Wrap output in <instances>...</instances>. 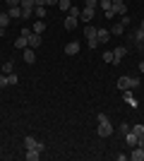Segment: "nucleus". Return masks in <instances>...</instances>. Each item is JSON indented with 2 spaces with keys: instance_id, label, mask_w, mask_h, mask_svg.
I'll list each match as a JSON object with an SVG mask.
<instances>
[{
  "instance_id": "nucleus-4",
  "label": "nucleus",
  "mask_w": 144,
  "mask_h": 161,
  "mask_svg": "<svg viewBox=\"0 0 144 161\" xmlns=\"http://www.w3.org/2000/svg\"><path fill=\"white\" fill-rule=\"evenodd\" d=\"M94 12H96L94 7H84L82 12H79V19H84L87 24H91V19H94Z\"/></svg>"
},
{
  "instance_id": "nucleus-7",
  "label": "nucleus",
  "mask_w": 144,
  "mask_h": 161,
  "mask_svg": "<svg viewBox=\"0 0 144 161\" xmlns=\"http://www.w3.org/2000/svg\"><path fill=\"white\" fill-rule=\"evenodd\" d=\"M65 53L67 55H77L79 53V41H70L67 46H65Z\"/></svg>"
},
{
  "instance_id": "nucleus-20",
  "label": "nucleus",
  "mask_w": 144,
  "mask_h": 161,
  "mask_svg": "<svg viewBox=\"0 0 144 161\" xmlns=\"http://www.w3.org/2000/svg\"><path fill=\"white\" fill-rule=\"evenodd\" d=\"M123 31H125V27H123V24H120V22L110 27V34H115V36H120V34H123Z\"/></svg>"
},
{
  "instance_id": "nucleus-34",
  "label": "nucleus",
  "mask_w": 144,
  "mask_h": 161,
  "mask_svg": "<svg viewBox=\"0 0 144 161\" xmlns=\"http://www.w3.org/2000/svg\"><path fill=\"white\" fill-rule=\"evenodd\" d=\"M120 24H123V27H127V24H130V17H127V14H123V17H120Z\"/></svg>"
},
{
  "instance_id": "nucleus-37",
  "label": "nucleus",
  "mask_w": 144,
  "mask_h": 161,
  "mask_svg": "<svg viewBox=\"0 0 144 161\" xmlns=\"http://www.w3.org/2000/svg\"><path fill=\"white\" fill-rule=\"evenodd\" d=\"M137 147H144V132H142V135L137 137Z\"/></svg>"
},
{
  "instance_id": "nucleus-27",
  "label": "nucleus",
  "mask_w": 144,
  "mask_h": 161,
  "mask_svg": "<svg viewBox=\"0 0 144 161\" xmlns=\"http://www.w3.org/2000/svg\"><path fill=\"white\" fill-rule=\"evenodd\" d=\"M0 70H3L5 75H10V72H12V63H10V60H7V63H3V67H0Z\"/></svg>"
},
{
  "instance_id": "nucleus-29",
  "label": "nucleus",
  "mask_w": 144,
  "mask_h": 161,
  "mask_svg": "<svg viewBox=\"0 0 144 161\" xmlns=\"http://www.w3.org/2000/svg\"><path fill=\"white\" fill-rule=\"evenodd\" d=\"M103 60H106V63H110V65H113V51H106V53H103Z\"/></svg>"
},
{
  "instance_id": "nucleus-8",
  "label": "nucleus",
  "mask_w": 144,
  "mask_h": 161,
  "mask_svg": "<svg viewBox=\"0 0 144 161\" xmlns=\"http://www.w3.org/2000/svg\"><path fill=\"white\" fill-rule=\"evenodd\" d=\"M34 60H36V55H34V48H24V63L27 65H34Z\"/></svg>"
},
{
  "instance_id": "nucleus-23",
  "label": "nucleus",
  "mask_w": 144,
  "mask_h": 161,
  "mask_svg": "<svg viewBox=\"0 0 144 161\" xmlns=\"http://www.w3.org/2000/svg\"><path fill=\"white\" fill-rule=\"evenodd\" d=\"M58 7H60V10H65V12H67L70 7H72V0H58Z\"/></svg>"
},
{
  "instance_id": "nucleus-11",
  "label": "nucleus",
  "mask_w": 144,
  "mask_h": 161,
  "mask_svg": "<svg viewBox=\"0 0 144 161\" xmlns=\"http://www.w3.org/2000/svg\"><path fill=\"white\" fill-rule=\"evenodd\" d=\"M39 46H41V34L31 31V36H29V48H39Z\"/></svg>"
},
{
  "instance_id": "nucleus-13",
  "label": "nucleus",
  "mask_w": 144,
  "mask_h": 161,
  "mask_svg": "<svg viewBox=\"0 0 144 161\" xmlns=\"http://www.w3.org/2000/svg\"><path fill=\"white\" fill-rule=\"evenodd\" d=\"M7 14H10V19H22V7L19 5H17V7H10Z\"/></svg>"
},
{
  "instance_id": "nucleus-2",
  "label": "nucleus",
  "mask_w": 144,
  "mask_h": 161,
  "mask_svg": "<svg viewBox=\"0 0 144 161\" xmlns=\"http://www.w3.org/2000/svg\"><path fill=\"white\" fill-rule=\"evenodd\" d=\"M84 39L89 41V48H91V51L99 46V39H96V27H94V24H87V27H84Z\"/></svg>"
},
{
  "instance_id": "nucleus-18",
  "label": "nucleus",
  "mask_w": 144,
  "mask_h": 161,
  "mask_svg": "<svg viewBox=\"0 0 144 161\" xmlns=\"http://www.w3.org/2000/svg\"><path fill=\"white\" fill-rule=\"evenodd\" d=\"M123 99L127 101V103H130V106H137V101L132 99V94H130V89H125V92H123Z\"/></svg>"
},
{
  "instance_id": "nucleus-15",
  "label": "nucleus",
  "mask_w": 144,
  "mask_h": 161,
  "mask_svg": "<svg viewBox=\"0 0 144 161\" xmlns=\"http://www.w3.org/2000/svg\"><path fill=\"white\" fill-rule=\"evenodd\" d=\"M43 31H46V22H43V19H36L34 22V34H43Z\"/></svg>"
},
{
  "instance_id": "nucleus-30",
  "label": "nucleus",
  "mask_w": 144,
  "mask_h": 161,
  "mask_svg": "<svg viewBox=\"0 0 144 161\" xmlns=\"http://www.w3.org/2000/svg\"><path fill=\"white\" fill-rule=\"evenodd\" d=\"M132 132H135V135H137V137H139V135L144 132V125H142V123H139V125H135V128H132Z\"/></svg>"
},
{
  "instance_id": "nucleus-41",
  "label": "nucleus",
  "mask_w": 144,
  "mask_h": 161,
  "mask_svg": "<svg viewBox=\"0 0 144 161\" xmlns=\"http://www.w3.org/2000/svg\"><path fill=\"white\" fill-rule=\"evenodd\" d=\"M139 29H144V19H142V24H139Z\"/></svg>"
},
{
  "instance_id": "nucleus-40",
  "label": "nucleus",
  "mask_w": 144,
  "mask_h": 161,
  "mask_svg": "<svg viewBox=\"0 0 144 161\" xmlns=\"http://www.w3.org/2000/svg\"><path fill=\"white\" fill-rule=\"evenodd\" d=\"M5 29H7V27H0V36H5Z\"/></svg>"
},
{
  "instance_id": "nucleus-31",
  "label": "nucleus",
  "mask_w": 144,
  "mask_h": 161,
  "mask_svg": "<svg viewBox=\"0 0 144 161\" xmlns=\"http://www.w3.org/2000/svg\"><path fill=\"white\" fill-rule=\"evenodd\" d=\"M96 5H99V0H84V7H94L96 10Z\"/></svg>"
},
{
  "instance_id": "nucleus-33",
  "label": "nucleus",
  "mask_w": 144,
  "mask_h": 161,
  "mask_svg": "<svg viewBox=\"0 0 144 161\" xmlns=\"http://www.w3.org/2000/svg\"><path fill=\"white\" fill-rule=\"evenodd\" d=\"M103 14H106V19H115V12H113V10H106Z\"/></svg>"
},
{
  "instance_id": "nucleus-36",
  "label": "nucleus",
  "mask_w": 144,
  "mask_h": 161,
  "mask_svg": "<svg viewBox=\"0 0 144 161\" xmlns=\"http://www.w3.org/2000/svg\"><path fill=\"white\" fill-rule=\"evenodd\" d=\"M7 87V75H5V77H0V89H5Z\"/></svg>"
},
{
  "instance_id": "nucleus-6",
  "label": "nucleus",
  "mask_w": 144,
  "mask_h": 161,
  "mask_svg": "<svg viewBox=\"0 0 144 161\" xmlns=\"http://www.w3.org/2000/svg\"><path fill=\"white\" fill-rule=\"evenodd\" d=\"M130 159H132V161H144V147H132Z\"/></svg>"
},
{
  "instance_id": "nucleus-16",
  "label": "nucleus",
  "mask_w": 144,
  "mask_h": 161,
  "mask_svg": "<svg viewBox=\"0 0 144 161\" xmlns=\"http://www.w3.org/2000/svg\"><path fill=\"white\" fill-rule=\"evenodd\" d=\"M118 89H120V92L130 89V77H120V80H118Z\"/></svg>"
},
{
  "instance_id": "nucleus-22",
  "label": "nucleus",
  "mask_w": 144,
  "mask_h": 161,
  "mask_svg": "<svg viewBox=\"0 0 144 161\" xmlns=\"http://www.w3.org/2000/svg\"><path fill=\"white\" fill-rule=\"evenodd\" d=\"M22 10H34V0H19Z\"/></svg>"
},
{
  "instance_id": "nucleus-1",
  "label": "nucleus",
  "mask_w": 144,
  "mask_h": 161,
  "mask_svg": "<svg viewBox=\"0 0 144 161\" xmlns=\"http://www.w3.org/2000/svg\"><path fill=\"white\" fill-rule=\"evenodd\" d=\"M96 118H99V130H96V135H99V137H110V135H113V125H110L108 115L99 113Z\"/></svg>"
},
{
  "instance_id": "nucleus-38",
  "label": "nucleus",
  "mask_w": 144,
  "mask_h": 161,
  "mask_svg": "<svg viewBox=\"0 0 144 161\" xmlns=\"http://www.w3.org/2000/svg\"><path fill=\"white\" fill-rule=\"evenodd\" d=\"M139 72H142V75H144V60H142V63H139Z\"/></svg>"
},
{
  "instance_id": "nucleus-26",
  "label": "nucleus",
  "mask_w": 144,
  "mask_h": 161,
  "mask_svg": "<svg viewBox=\"0 0 144 161\" xmlns=\"http://www.w3.org/2000/svg\"><path fill=\"white\" fill-rule=\"evenodd\" d=\"M67 17H75V19H79V12H82V10H77V7H70V10H67Z\"/></svg>"
},
{
  "instance_id": "nucleus-32",
  "label": "nucleus",
  "mask_w": 144,
  "mask_h": 161,
  "mask_svg": "<svg viewBox=\"0 0 144 161\" xmlns=\"http://www.w3.org/2000/svg\"><path fill=\"white\" fill-rule=\"evenodd\" d=\"M31 14H34V10H22V19H29Z\"/></svg>"
},
{
  "instance_id": "nucleus-21",
  "label": "nucleus",
  "mask_w": 144,
  "mask_h": 161,
  "mask_svg": "<svg viewBox=\"0 0 144 161\" xmlns=\"http://www.w3.org/2000/svg\"><path fill=\"white\" fill-rule=\"evenodd\" d=\"M99 5H101V10L106 12V10H113V0H99Z\"/></svg>"
},
{
  "instance_id": "nucleus-39",
  "label": "nucleus",
  "mask_w": 144,
  "mask_h": 161,
  "mask_svg": "<svg viewBox=\"0 0 144 161\" xmlns=\"http://www.w3.org/2000/svg\"><path fill=\"white\" fill-rule=\"evenodd\" d=\"M55 3H58V0H46V5H55Z\"/></svg>"
},
{
  "instance_id": "nucleus-25",
  "label": "nucleus",
  "mask_w": 144,
  "mask_h": 161,
  "mask_svg": "<svg viewBox=\"0 0 144 161\" xmlns=\"http://www.w3.org/2000/svg\"><path fill=\"white\" fill-rule=\"evenodd\" d=\"M10 24V14L7 12H0V27H7Z\"/></svg>"
},
{
  "instance_id": "nucleus-42",
  "label": "nucleus",
  "mask_w": 144,
  "mask_h": 161,
  "mask_svg": "<svg viewBox=\"0 0 144 161\" xmlns=\"http://www.w3.org/2000/svg\"><path fill=\"white\" fill-rule=\"evenodd\" d=\"M113 3H125V0H113Z\"/></svg>"
},
{
  "instance_id": "nucleus-9",
  "label": "nucleus",
  "mask_w": 144,
  "mask_h": 161,
  "mask_svg": "<svg viewBox=\"0 0 144 161\" xmlns=\"http://www.w3.org/2000/svg\"><path fill=\"white\" fill-rule=\"evenodd\" d=\"M27 46H29V39L19 34V39H14V48H17V51H24Z\"/></svg>"
},
{
  "instance_id": "nucleus-24",
  "label": "nucleus",
  "mask_w": 144,
  "mask_h": 161,
  "mask_svg": "<svg viewBox=\"0 0 144 161\" xmlns=\"http://www.w3.org/2000/svg\"><path fill=\"white\" fill-rule=\"evenodd\" d=\"M34 14H36V17H39V19H43V17H46V7H43V5L34 7Z\"/></svg>"
},
{
  "instance_id": "nucleus-14",
  "label": "nucleus",
  "mask_w": 144,
  "mask_h": 161,
  "mask_svg": "<svg viewBox=\"0 0 144 161\" xmlns=\"http://www.w3.org/2000/svg\"><path fill=\"white\" fill-rule=\"evenodd\" d=\"M125 142H127L130 147H137V135L132 132V130H130V132H125Z\"/></svg>"
},
{
  "instance_id": "nucleus-10",
  "label": "nucleus",
  "mask_w": 144,
  "mask_h": 161,
  "mask_svg": "<svg viewBox=\"0 0 144 161\" xmlns=\"http://www.w3.org/2000/svg\"><path fill=\"white\" fill-rule=\"evenodd\" d=\"M24 159H27V161H39V159H41V152H39V149H27Z\"/></svg>"
},
{
  "instance_id": "nucleus-5",
  "label": "nucleus",
  "mask_w": 144,
  "mask_h": 161,
  "mask_svg": "<svg viewBox=\"0 0 144 161\" xmlns=\"http://www.w3.org/2000/svg\"><path fill=\"white\" fill-rule=\"evenodd\" d=\"M96 39H99V43H108L110 41V31L108 29H96Z\"/></svg>"
},
{
  "instance_id": "nucleus-19",
  "label": "nucleus",
  "mask_w": 144,
  "mask_h": 161,
  "mask_svg": "<svg viewBox=\"0 0 144 161\" xmlns=\"http://www.w3.org/2000/svg\"><path fill=\"white\" fill-rule=\"evenodd\" d=\"M77 22H79V19H75V17H67V19H65V29H70V31H72V29L77 27Z\"/></svg>"
},
{
  "instance_id": "nucleus-3",
  "label": "nucleus",
  "mask_w": 144,
  "mask_h": 161,
  "mask_svg": "<svg viewBox=\"0 0 144 161\" xmlns=\"http://www.w3.org/2000/svg\"><path fill=\"white\" fill-rule=\"evenodd\" d=\"M125 55H127V48H125V46H118L115 51H113V65H120V60H123Z\"/></svg>"
},
{
  "instance_id": "nucleus-12",
  "label": "nucleus",
  "mask_w": 144,
  "mask_h": 161,
  "mask_svg": "<svg viewBox=\"0 0 144 161\" xmlns=\"http://www.w3.org/2000/svg\"><path fill=\"white\" fill-rule=\"evenodd\" d=\"M113 12H115L118 17H123V14H127V7H125V3H113Z\"/></svg>"
},
{
  "instance_id": "nucleus-17",
  "label": "nucleus",
  "mask_w": 144,
  "mask_h": 161,
  "mask_svg": "<svg viewBox=\"0 0 144 161\" xmlns=\"http://www.w3.org/2000/svg\"><path fill=\"white\" fill-rule=\"evenodd\" d=\"M132 36H135V41H137V43H144V29H135V31H132Z\"/></svg>"
},
{
  "instance_id": "nucleus-28",
  "label": "nucleus",
  "mask_w": 144,
  "mask_h": 161,
  "mask_svg": "<svg viewBox=\"0 0 144 161\" xmlns=\"http://www.w3.org/2000/svg\"><path fill=\"white\" fill-rule=\"evenodd\" d=\"M17 82H19V77H17L14 72H10V75H7V84H17Z\"/></svg>"
},
{
  "instance_id": "nucleus-35",
  "label": "nucleus",
  "mask_w": 144,
  "mask_h": 161,
  "mask_svg": "<svg viewBox=\"0 0 144 161\" xmlns=\"http://www.w3.org/2000/svg\"><path fill=\"white\" fill-rule=\"evenodd\" d=\"M5 3H7V7H17L19 5V0H5Z\"/></svg>"
}]
</instances>
